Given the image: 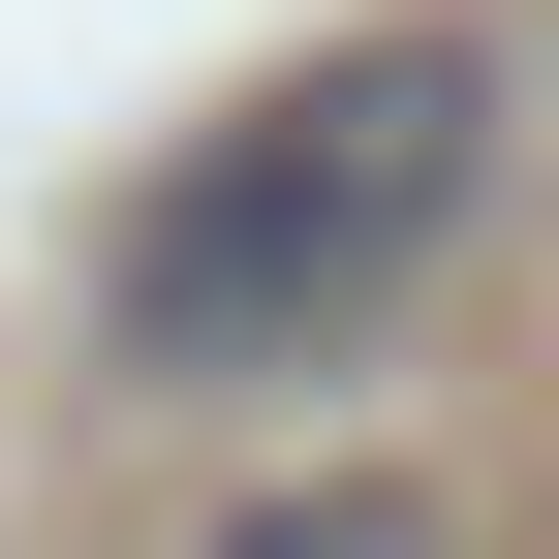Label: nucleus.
Wrapping results in <instances>:
<instances>
[{"label": "nucleus", "mask_w": 559, "mask_h": 559, "mask_svg": "<svg viewBox=\"0 0 559 559\" xmlns=\"http://www.w3.org/2000/svg\"><path fill=\"white\" fill-rule=\"evenodd\" d=\"M218 559H466V528H436V498H404V466H280V498H249Z\"/></svg>", "instance_id": "nucleus-2"}, {"label": "nucleus", "mask_w": 559, "mask_h": 559, "mask_svg": "<svg viewBox=\"0 0 559 559\" xmlns=\"http://www.w3.org/2000/svg\"><path fill=\"white\" fill-rule=\"evenodd\" d=\"M498 124H528V62L466 32V0H436V32L249 62V94L94 218V373H124V404H280V373H342L404 280L498 218Z\"/></svg>", "instance_id": "nucleus-1"}]
</instances>
